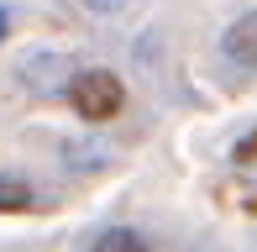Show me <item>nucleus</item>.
I'll return each mask as SVG.
<instances>
[{
	"instance_id": "obj_5",
	"label": "nucleus",
	"mask_w": 257,
	"mask_h": 252,
	"mask_svg": "<svg viewBox=\"0 0 257 252\" xmlns=\"http://www.w3.org/2000/svg\"><path fill=\"white\" fill-rule=\"evenodd\" d=\"M95 252H147V242L137 231H126V226H110V231L95 236Z\"/></svg>"
},
{
	"instance_id": "obj_1",
	"label": "nucleus",
	"mask_w": 257,
	"mask_h": 252,
	"mask_svg": "<svg viewBox=\"0 0 257 252\" xmlns=\"http://www.w3.org/2000/svg\"><path fill=\"white\" fill-rule=\"evenodd\" d=\"M68 100L84 121H110L115 110L126 105V84L110 74V68H84V74L68 79Z\"/></svg>"
},
{
	"instance_id": "obj_3",
	"label": "nucleus",
	"mask_w": 257,
	"mask_h": 252,
	"mask_svg": "<svg viewBox=\"0 0 257 252\" xmlns=\"http://www.w3.org/2000/svg\"><path fill=\"white\" fill-rule=\"evenodd\" d=\"M21 74H27V84H32L37 74H48V84H42V89H53V84H63V79H74V74H68V58H53V53L27 58V63H21Z\"/></svg>"
},
{
	"instance_id": "obj_4",
	"label": "nucleus",
	"mask_w": 257,
	"mask_h": 252,
	"mask_svg": "<svg viewBox=\"0 0 257 252\" xmlns=\"http://www.w3.org/2000/svg\"><path fill=\"white\" fill-rule=\"evenodd\" d=\"M27 205H32V184L6 168V174H0V210H27Z\"/></svg>"
},
{
	"instance_id": "obj_6",
	"label": "nucleus",
	"mask_w": 257,
	"mask_h": 252,
	"mask_svg": "<svg viewBox=\"0 0 257 252\" xmlns=\"http://www.w3.org/2000/svg\"><path fill=\"white\" fill-rule=\"evenodd\" d=\"M79 6H84L89 16H121V11H126V0H79Z\"/></svg>"
},
{
	"instance_id": "obj_8",
	"label": "nucleus",
	"mask_w": 257,
	"mask_h": 252,
	"mask_svg": "<svg viewBox=\"0 0 257 252\" xmlns=\"http://www.w3.org/2000/svg\"><path fill=\"white\" fill-rule=\"evenodd\" d=\"M6 32H11V11L0 6V42H6Z\"/></svg>"
},
{
	"instance_id": "obj_2",
	"label": "nucleus",
	"mask_w": 257,
	"mask_h": 252,
	"mask_svg": "<svg viewBox=\"0 0 257 252\" xmlns=\"http://www.w3.org/2000/svg\"><path fill=\"white\" fill-rule=\"evenodd\" d=\"M220 53H226L236 68H257V11L236 16L226 32H220Z\"/></svg>"
},
{
	"instance_id": "obj_7",
	"label": "nucleus",
	"mask_w": 257,
	"mask_h": 252,
	"mask_svg": "<svg viewBox=\"0 0 257 252\" xmlns=\"http://www.w3.org/2000/svg\"><path fill=\"white\" fill-rule=\"evenodd\" d=\"M252 153H257V132H252V137H247V142H241V147H236V158H252Z\"/></svg>"
}]
</instances>
